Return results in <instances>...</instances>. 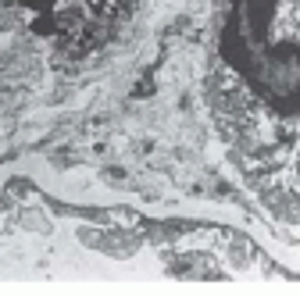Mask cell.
Segmentation results:
<instances>
[{"label": "cell", "mask_w": 300, "mask_h": 296, "mask_svg": "<svg viewBox=\"0 0 300 296\" xmlns=\"http://www.w3.org/2000/svg\"><path fill=\"white\" fill-rule=\"evenodd\" d=\"M215 111L272 204L300 207V0H215Z\"/></svg>", "instance_id": "obj_1"}, {"label": "cell", "mask_w": 300, "mask_h": 296, "mask_svg": "<svg viewBox=\"0 0 300 296\" xmlns=\"http://www.w3.org/2000/svg\"><path fill=\"white\" fill-rule=\"evenodd\" d=\"M29 11L32 25L47 32L65 54L100 47L111 29L129 14L133 0H14Z\"/></svg>", "instance_id": "obj_2"}]
</instances>
